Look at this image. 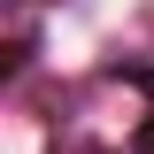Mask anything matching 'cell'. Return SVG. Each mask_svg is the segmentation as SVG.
I'll use <instances>...</instances> for the list:
<instances>
[{
	"mask_svg": "<svg viewBox=\"0 0 154 154\" xmlns=\"http://www.w3.org/2000/svg\"><path fill=\"white\" fill-rule=\"evenodd\" d=\"M139 154H154V116H146V123H139Z\"/></svg>",
	"mask_w": 154,
	"mask_h": 154,
	"instance_id": "cell-1",
	"label": "cell"
},
{
	"mask_svg": "<svg viewBox=\"0 0 154 154\" xmlns=\"http://www.w3.org/2000/svg\"><path fill=\"white\" fill-rule=\"evenodd\" d=\"M123 77H131V85H146V93H154V69H123Z\"/></svg>",
	"mask_w": 154,
	"mask_h": 154,
	"instance_id": "cell-2",
	"label": "cell"
}]
</instances>
